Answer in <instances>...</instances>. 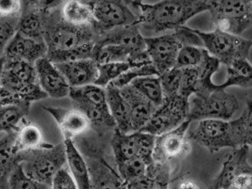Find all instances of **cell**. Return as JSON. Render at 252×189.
<instances>
[{"mask_svg": "<svg viewBox=\"0 0 252 189\" xmlns=\"http://www.w3.org/2000/svg\"><path fill=\"white\" fill-rule=\"evenodd\" d=\"M212 0H161L155 4L137 6L140 10L137 24L154 33L176 30L198 13L211 8Z\"/></svg>", "mask_w": 252, "mask_h": 189, "instance_id": "6da1fadb", "label": "cell"}, {"mask_svg": "<svg viewBox=\"0 0 252 189\" xmlns=\"http://www.w3.org/2000/svg\"><path fill=\"white\" fill-rule=\"evenodd\" d=\"M1 107L19 103H32L47 98L38 84L35 65L4 58L0 79Z\"/></svg>", "mask_w": 252, "mask_h": 189, "instance_id": "7a4b0ae2", "label": "cell"}, {"mask_svg": "<svg viewBox=\"0 0 252 189\" xmlns=\"http://www.w3.org/2000/svg\"><path fill=\"white\" fill-rule=\"evenodd\" d=\"M247 110L242 115L232 121L220 119L200 120L195 129L188 133L189 141H195L207 148L211 153L218 152L223 148H240L245 145Z\"/></svg>", "mask_w": 252, "mask_h": 189, "instance_id": "3957f363", "label": "cell"}, {"mask_svg": "<svg viewBox=\"0 0 252 189\" xmlns=\"http://www.w3.org/2000/svg\"><path fill=\"white\" fill-rule=\"evenodd\" d=\"M44 40L47 53L69 50L87 43L94 42L95 31L93 25L77 26L65 21L60 9L43 13Z\"/></svg>", "mask_w": 252, "mask_h": 189, "instance_id": "277c9868", "label": "cell"}, {"mask_svg": "<svg viewBox=\"0 0 252 189\" xmlns=\"http://www.w3.org/2000/svg\"><path fill=\"white\" fill-rule=\"evenodd\" d=\"M18 160L24 172L32 179L51 187L56 174L67 166L64 142L45 146L18 153Z\"/></svg>", "mask_w": 252, "mask_h": 189, "instance_id": "5b68a950", "label": "cell"}, {"mask_svg": "<svg viewBox=\"0 0 252 189\" xmlns=\"http://www.w3.org/2000/svg\"><path fill=\"white\" fill-rule=\"evenodd\" d=\"M239 104L235 95L216 84L214 88L198 92L189 98L188 120L220 119L228 120L238 110Z\"/></svg>", "mask_w": 252, "mask_h": 189, "instance_id": "8992f818", "label": "cell"}, {"mask_svg": "<svg viewBox=\"0 0 252 189\" xmlns=\"http://www.w3.org/2000/svg\"><path fill=\"white\" fill-rule=\"evenodd\" d=\"M73 141L87 163L93 189H127L118 171L106 160L101 147L82 136Z\"/></svg>", "mask_w": 252, "mask_h": 189, "instance_id": "52a82bcc", "label": "cell"}, {"mask_svg": "<svg viewBox=\"0 0 252 189\" xmlns=\"http://www.w3.org/2000/svg\"><path fill=\"white\" fill-rule=\"evenodd\" d=\"M210 12L217 29L241 36L252 23V0H212Z\"/></svg>", "mask_w": 252, "mask_h": 189, "instance_id": "ba28073f", "label": "cell"}, {"mask_svg": "<svg viewBox=\"0 0 252 189\" xmlns=\"http://www.w3.org/2000/svg\"><path fill=\"white\" fill-rule=\"evenodd\" d=\"M204 44V48L220 64L229 66L237 59H247L252 41L216 28L213 32L194 30Z\"/></svg>", "mask_w": 252, "mask_h": 189, "instance_id": "9c48e42d", "label": "cell"}, {"mask_svg": "<svg viewBox=\"0 0 252 189\" xmlns=\"http://www.w3.org/2000/svg\"><path fill=\"white\" fill-rule=\"evenodd\" d=\"M249 151L247 145L234 150L209 189H252V166L247 160Z\"/></svg>", "mask_w": 252, "mask_h": 189, "instance_id": "30bf717a", "label": "cell"}, {"mask_svg": "<svg viewBox=\"0 0 252 189\" xmlns=\"http://www.w3.org/2000/svg\"><path fill=\"white\" fill-rule=\"evenodd\" d=\"M188 112L189 100L179 95L164 98L163 104L157 109L140 132L157 136L173 130L188 120Z\"/></svg>", "mask_w": 252, "mask_h": 189, "instance_id": "8fae6325", "label": "cell"}, {"mask_svg": "<svg viewBox=\"0 0 252 189\" xmlns=\"http://www.w3.org/2000/svg\"><path fill=\"white\" fill-rule=\"evenodd\" d=\"M131 0H97L93 9V26L96 36L118 27L133 25L138 17L132 13L128 4Z\"/></svg>", "mask_w": 252, "mask_h": 189, "instance_id": "7c38bea8", "label": "cell"}, {"mask_svg": "<svg viewBox=\"0 0 252 189\" xmlns=\"http://www.w3.org/2000/svg\"><path fill=\"white\" fill-rule=\"evenodd\" d=\"M190 123L189 120H185L176 129L155 137L154 161L170 163L189 154L191 146L188 132Z\"/></svg>", "mask_w": 252, "mask_h": 189, "instance_id": "4fadbf2b", "label": "cell"}, {"mask_svg": "<svg viewBox=\"0 0 252 189\" xmlns=\"http://www.w3.org/2000/svg\"><path fill=\"white\" fill-rule=\"evenodd\" d=\"M145 42L147 53L158 75L176 67V59L182 46L174 34L145 37Z\"/></svg>", "mask_w": 252, "mask_h": 189, "instance_id": "5bb4252c", "label": "cell"}, {"mask_svg": "<svg viewBox=\"0 0 252 189\" xmlns=\"http://www.w3.org/2000/svg\"><path fill=\"white\" fill-rule=\"evenodd\" d=\"M115 44L128 49L135 56L146 54L145 37L137 24L118 27L110 31L100 33L94 40L95 47Z\"/></svg>", "mask_w": 252, "mask_h": 189, "instance_id": "9a60e30c", "label": "cell"}, {"mask_svg": "<svg viewBox=\"0 0 252 189\" xmlns=\"http://www.w3.org/2000/svg\"><path fill=\"white\" fill-rule=\"evenodd\" d=\"M43 108L56 120L64 140L74 141L83 136L91 129V123L88 117L80 109L52 107H43Z\"/></svg>", "mask_w": 252, "mask_h": 189, "instance_id": "2e32d148", "label": "cell"}, {"mask_svg": "<svg viewBox=\"0 0 252 189\" xmlns=\"http://www.w3.org/2000/svg\"><path fill=\"white\" fill-rule=\"evenodd\" d=\"M35 68L38 84L46 94L57 99L69 96L70 86L54 63L45 56L35 62Z\"/></svg>", "mask_w": 252, "mask_h": 189, "instance_id": "e0dca14e", "label": "cell"}, {"mask_svg": "<svg viewBox=\"0 0 252 189\" xmlns=\"http://www.w3.org/2000/svg\"><path fill=\"white\" fill-rule=\"evenodd\" d=\"M47 53L45 41L32 39L16 32L7 43L3 56L35 65L38 59L45 57Z\"/></svg>", "mask_w": 252, "mask_h": 189, "instance_id": "ac0fdd59", "label": "cell"}, {"mask_svg": "<svg viewBox=\"0 0 252 189\" xmlns=\"http://www.w3.org/2000/svg\"><path fill=\"white\" fill-rule=\"evenodd\" d=\"M70 87L94 84L98 76V65L92 59L55 64Z\"/></svg>", "mask_w": 252, "mask_h": 189, "instance_id": "d6986e66", "label": "cell"}, {"mask_svg": "<svg viewBox=\"0 0 252 189\" xmlns=\"http://www.w3.org/2000/svg\"><path fill=\"white\" fill-rule=\"evenodd\" d=\"M120 90L130 108L133 132H139L149 121L157 107L131 84Z\"/></svg>", "mask_w": 252, "mask_h": 189, "instance_id": "ffe728a7", "label": "cell"}, {"mask_svg": "<svg viewBox=\"0 0 252 189\" xmlns=\"http://www.w3.org/2000/svg\"><path fill=\"white\" fill-rule=\"evenodd\" d=\"M105 90L109 111L116 123V129L123 134L133 133L130 108L121 90L111 83L105 87Z\"/></svg>", "mask_w": 252, "mask_h": 189, "instance_id": "44dd1931", "label": "cell"}, {"mask_svg": "<svg viewBox=\"0 0 252 189\" xmlns=\"http://www.w3.org/2000/svg\"><path fill=\"white\" fill-rule=\"evenodd\" d=\"M170 163H154L142 178L126 184L127 189H169L171 178Z\"/></svg>", "mask_w": 252, "mask_h": 189, "instance_id": "7402d4cb", "label": "cell"}, {"mask_svg": "<svg viewBox=\"0 0 252 189\" xmlns=\"http://www.w3.org/2000/svg\"><path fill=\"white\" fill-rule=\"evenodd\" d=\"M15 151L16 154L22 151L37 150L44 147V133L38 125L25 118L15 129Z\"/></svg>", "mask_w": 252, "mask_h": 189, "instance_id": "603a6c76", "label": "cell"}, {"mask_svg": "<svg viewBox=\"0 0 252 189\" xmlns=\"http://www.w3.org/2000/svg\"><path fill=\"white\" fill-rule=\"evenodd\" d=\"M68 169L78 189H93L88 168L81 151L72 140H64Z\"/></svg>", "mask_w": 252, "mask_h": 189, "instance_id": "cb8c5ba5", "label": "cell"}, {"mask_svg": "<svg viewBox=\"0 0 252 189\" xmlns=\"http://www.w3.org/2000/svg\"><path fill=\"white\" fill-rule=\"evenodd\" d=\"M69 96L75 102L77 107H109L106 99V90L96 84L71 87Z\"/></svg>", "mask_w": 252, "mask_h": 189, "instance_id": "d4e9b609", "label": "cell"}, {"mask_svg": "<svg viewBox=\"0 0 252 189\" xmlns=\"http://www.w3.org/2000/svg\"><path fill=\"white\" fill-rule=\"evenodd\" d=\"M44 12L22 10L16 25V32L32 39L44 40Z\"/></svg>", "mask_w": 252, "mask_h": 189, "instance_id": "484cf974", "label": "cell"}, {"mask_svg": "<svg viewBox=\"0 0 252 189\" xmlns=\"http://www.w3.org/2000/svg\"><path fill=\"white\" fill-rule=\"evenodd\" d=\"M115 163H119L138 157L137 137L136 132L123 134L115 129L111 141Z\"/></svg>", "mask_w": 252, "mask_h": 189, "instance_id": "4316f807", "label": "cell"}, {"mask_svg": "<svg viewBox=\"0 0 252 189\" xmlns=\"http://www.w3.org/2000/svg\"><path fill=\"white\" fill-rule=\"evenodd\" d=\"M232 86L252 88V65L247 59H237L227 66L226 81L219 87L226 89Z\"/></svg>", "mask_w": 252, "mask_h": 189, "instance_id": "83f0119b", "label": "cell"}, {"mask_svg": "<svg viewBox=\"0 0 252 189\" xmlns=\"http://www.w3.org/2000/svg\"><path fill=\"white\" fill-rule=\"evenodd\" d=\"M60 10L65 21L77 26L92 25L94 21L93 9L77 0H65Z\"/></svg>", "mask_w": 252, "mask_h": 189, "instance_id": "f1b7e54d", "label": "cell"}, {"mask_svg": "<svg viewBox=\"0 0 252 189\" xmlns=\"http://www.w3.org/2000/svg\"><path fill=\"white\" fill-rule=\"evenodd\" d=\"M31 103H19L0 107V133H10L29 114Z\"/></svg>", "mask_w": 252, "mask_h": 189, "instance_id": "f546056e", "label": "cell"}, {"mask_svg": "<svg viewBox=\"0 0 252 189\" xmlns=\"http://www.w3.org/2000/svg\"><path fill=\"white\" fill-rule=\"evenodd\" d=\"M132 86L158 108L164 102V96L159 76H147L136 78Z\"/></svg>", "mask_w": 252, "mask_h": 189, "instance_id": "4dcf8cb0", "label": "cell"}, {"mask_svg": "<svg viewBox=\"0 0 252 189\" xmlns=\"http://www.w3.org/2000/svg\"><path fill=\"white\" fill-rule=\"evenodd\" d=\"M15 132L4 134L0 138V174L10 175L19 166L18 154L14 149Z\"/></svg>", "mask_w": 252, "mask_h": 189, "instance_id": "1f68e13d", "label": "cell"}, {"mask_svg": "<svg viewBox=\"0 0 252 189\" xmlns=\"http://www.w3.org/2000/svg\"><path fill=\"white\" fill-rule=\"evenodd\" d=\"M94 47V42L87 43L69 50L47 53L46 57L54 64L92 59Z\"/></svg>", "mask_w": 252, "mask_h": 189, "instance_id": "d6a6232c", "label": "cell"}, {"mask_svg": "<svg viewBox=\"0 0 252 189\" xmlns=\"http://www.w3.org/2000/svg\"><path fill=\"white\" fill-rule=\"evenodd\" d=\"M135 67L137 66L130 62L98 65V76L94 84L105 88L123 74Z\"/></svg>", "mask_w": 252, "mask_h": 189, "instance_id": "836d02e7", "label": "cell"}, {"mask_svg": "<svg viewBox=\"0 0 252 189\" xmlns=\"http://www.w3.org/2000/svg\"><path fill=\"white\" fill-rule=\"evenodd\" d=\"M201 72L199 66L182 68L180 88L179 95L189 100L199 89Z\"/></svg>", "mask_w": 252, "mask_h": 189, "instance_id": "e575fe53", "label": "cell"}, {"mask_svg": "<svg viewBox=\"0 0 252 189\" xmlns=\"http://www.w3.org/2000/svg\"><path fill=\"white\" fill-rule=\"evenodd\" d=\"M116 165L120 175L126 184L142 178L146 173L148 166L139 157H133Z\"/></svg>", "mask_w": 252, "mask_h": 189, "instance_id": "d590c367", "label": "cell"}, {"mask_svg": "<svg viewBox=\"0 0 252 189\" xmlns=\"http://www.w3.org/2000/svg\"><path fill=\"white\" fill-rule=\"evenodd\" d=\"M147 76H159L152 63L130 68L111 84H113L117 88L121 89L130 84L136 78Z\"/></svg>", "mask_w": 252, "mask_h": 189, "instance_id": "8d00e7d4", "label": "cell"}, {"mask_svg": "<svg viewBox=\"0 0 252 189\" xmlns=\"http://www.w3.org/2000/svg\"><path fill=\"white\" fill-rule=\"evenodd\" d=\"M10 189H51L50 186L41 184L28 176L20 165L10 174Z\"/></svg>", "mask_w": 252, "mask_h": 189, "instance_id": "74e56055", "label": "cell"}, {"mask_svg": "<svg viewBox=\"0 0 252 189\" xmlns=\"http://www.w3.org/2000/svg\"><path fill=\"white\" fill-rule=\"evenodd\" d=\"M204 48L195 46H184L179 50L176 67L179 68L198 66L204 57Z\"/></svg>", "mask_w": 252, "mask_h": 189, "instance_id": "f35d334b", "label": "cell"}, {"mask_svg": "<svg viewBox=\"0 0 252 189\" xmlns=\"http://www.w3.org/2000/svg\"><path fill=\"white\" fill-rule=\"evenodd\" d=\"M159 77L164 98H170L179 95L182 78V68L174 67L163 73Z\"/></svg>", "mask_w": 252, "mask_h": 189, "instance_id": "ab89813d", "label": "cell"}, {"mask_svg": "<svg viewBox=\"0 0 252 189\" xmlns=\"http://www.w3.org/2000/svg\"><path fill=\"white\" fill-rule=\"evenodd\" d=\"M137 137L138 157H140L148 166L154 163L155 135L146 132H136Z\"/></svg>", "mask_w": 252, "mask_h": 189, "instance_id": "60d3db41", "label": "cell"}, {"mask_svg": "<svg viewBox=\"0 0 252 189\" xmlns=\"http://www.w3.org/2000/svg\"><path fill=\"white\" fill-rule=\"evenodd\" d=\"M178 41L184 46H195V47H203L204 44L199 36L195 32L193 29L188 27L182 26L176 28L173 33Z\"/></svg>", "mask_w": 252, "mask_h": 189, "instance_id": "b9f144b4", "label": "cell"}, {"mask_svg": "<svg viewBox=\"0 0 252 189\" xmlns=\"http://www.w3.org/2000/svg\"><path fill=\"white\" fill-rule=\"evenodd\" d=\"M51 189H78L67 166L56 174L51 184Z\"/></svg>", "mask_w": 252, "mask_h": 189, "instance_id": "7bdbcfd3", "label": "cell"}, {"mask_svg": "<svg viewBox=\"0 0 252 189\" xmlns=\"http://www.w3.org/2000/svg\"><path fill=\"white\" fill-rule=\"evenodd\" d=\"M22 10L50 11L63 4V0H22Z\"/></svg>", "mask_w": 252, "mask_h": 189, "instance_id": "ee69618b", "label": "cell"}, {"mask_svg": "<svg viewBox=\"0 0 252 189\" xmlns=\"http://www.w3.org/2000/svg\"><path fill=\"white\" fill-rule=\"evenodd\" d=\"M22 11V0H0V17L10 20L19 18Z\"/></svg>", "mask_w": 252, "mask_h": 189, "instance_id": "f6af8a7d", "label": "cell"}, {"mask_svg": "<svg viewBox=\"0 0 252 189\" xmlns=\"http://www.w3.org/2000/svg\"><path fill=\"white\" fill-rule=\"evenodd\" d=\"M16 33V26L9 19L0 17V57L3 56L4 49Z\"/></svg>", "mask_w": 252, "mask_h": 189, "instance_id": "bcb514c9", "label": "cell"}, {"mask_svg": "<svg viewBox=\"0 0 252 189\" xmlns=\"http://www.w3.org/2000/svg\"><path fill=\"white\" fill-rule=\"evenodd\" d=\"M247 125H246L245 145L252 147V98L247 100Z\"/></svg>", "mask_w": 252, "mask_h": 189, "instance_id": "7dc6e473", "label": "cell"}, {"mask_svg": "<svg viewBox=\"0 0 252 189\" xmlns=\"http://www.w3.org/2000/svg\"><path fill=\"white\" fill-rule=\"evenodd\" d=\"M174 189H204L199 183L189 177L180 178L176 182Z\"/></svg>", "mask_w": 252, "mask_h": 189, "instance_id": "c3c4849f", "label": "cell"}, {"mask_svg": "<svg viewBox=\"0 0 252 189\" xmlns=\"http://www.w3.org/2000/svg\"><path fill=\"white\" fill-rule=\"evenodd\" d=\"M8 174H0V189H10Z\"/></svg>", "mask_w": 252, "mask_h": 189, "instance_id": "681fc988", "label": "cell"}, {"mask_svg": "<svg viewBox=\"0 0 252 189\" xmlns=\"http://www.w3.org/2000/svg\"><path fill=\"white\" fill-rule=\"evenodd\" d=\"M77 1L85 4V5L88 6L89 7H90V8L93 10L97 0H77Z\"/></svg>", "mask_w": 252, "mask_h": 189, "instance_id": "f907efd6", "label": "cell"}, {"mask_svg": "<svg viewBox=\"0 0 252 189\" xmlns=\"http://www.w3.org/2000/svg\"><path fill=\"white\" fill-rule=\"evenodd\" d=\"M4 57L1 56L0 57V79H1V73H2L3 67H4ZM0 91H1V87H0Z\"/></svg>", "mask_w": 252, "mask_h": 189, "instance_id": "816d5d0a", "label": "cell"}, {"mask_svg": "<svg viewBox=\"0 0 252 189\" xmlns=\"http://www.w3.org/2000/svg\"><path fill=\"white\" fill-rule=\"evenodd\" d=\"M142 1H143V0H132V6L134 7H137V6L139 5V4L142 3Z\"/></svg>", "mask_w": 252, "mask_h": 189, "instance_id": "f5cc1de1", "label": "cell"}, {"mask_svg": "<svg viewBox=\"0 0 252 189\" xmlns=\"http://www.w3.org/2000/svg\"><path fill=\"white\" fill-rule=\"evenodd\" d=\"M0 107H1V95H0Z\"/></svg>", "mask_w": 252, "mask_h": 189, "instance_id": "db71d44e", "label": "cell"}, {"mask_svg": "<svg viewBox=\"0 0 252 189\" xmlns=\"http://www.w3.org/2000/svg\"></svg>", "mask_w": 252, "mask_h": 189, "instance_id": "11a10c76", "label": "cell"}]
</instances>
